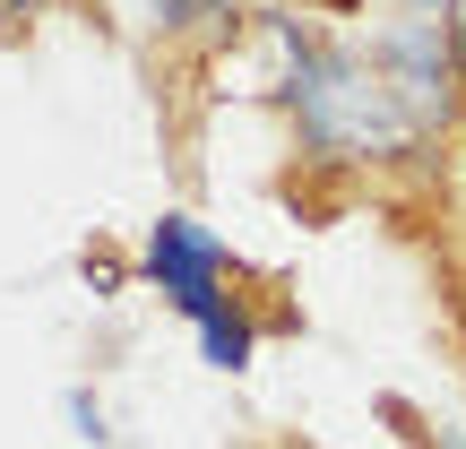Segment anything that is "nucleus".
<instances>
[{
    "label": "nucleus",
    "mask_w": 466,
    "mask_h": 449,
    "mask_svg": "<svg viewBox=\"0 0 466 449\" xmlns=\"http://www.w3.org/2000/svg\"><path fill=\"white\" fill-rule=\"evenodd\" d=\"M285 44H294L285 104H294L302 138L319 156H398L423 130V113L398 96V78L380 61H354V52L319 44V35H294V26H285Z\"/></svg>",
    "instance_id": "nucleus-1"
},
{
    "label": "nucleus",
    "mask_w": 466,
    "mask_h": 449,
    "mask_svg": "<svg viewBox=\"0 0 466 449\" xmlns=\"http://www.w3.org/2000/svg\"><path fill=\"white\" fill-rule=\"evenodd\" d=\"M147 277L165 285L173 311L208 320V311L225 302V294H217V285H225V242H217L199 217H156V225H147Z\"/></svg>",
    "instance_id": "nucleus-2"
},
{
    "label": "nucleus",
    "mask_w": 466,
    "mask_h": 449,
    "mask_svg": "<svg viewBox=\"0 0 466 449\" xmlns=\"http://www.w3.org/2000/svg\"><path fill=\"white\" fill-rule=\"evenodd\" d=\"M199 346H208V363H217V372H242L259 337H250V320H242V311H225V302H217V311L199 320Z\"/></svg>",
    "instance_id": "nucleus-3"
},
{
    "label": "nucleus",
    "mask_w": 466,
    "mask_h": 449,
    "mask_svg": "<svg viewBox=\"0 0 466 449\" xmlns=\"http://www.w3.org/2000/svg\"><path fill=\"white\" fill-rule=\"evenodd\" d=\"M69 423H78V441H96V449L113 441V433H104V406L86 398V389H69Z\"/></svg>",
    "instance_id": "nucleus-4"
},
{
    "label": "nucleus",
    "mask_w": 466,
    "mask_h": 449,
    "mask_svg": "<svg viewBox=\"0 0 466 449\" xmlns=\"http://www.w3.org/2000/svg\"><path fill=\"white\" fill-rule=\"evenodd\" d=\"M415 9H423V17H441V9H450V0H415Z\"/></svg>",
    "instance_id": "nucleus-5"
}]
</instances>
